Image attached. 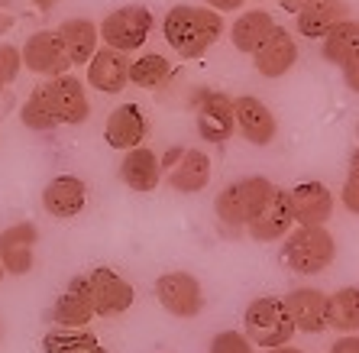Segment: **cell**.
Returning <instances> with one entry per match:
<instances>
[{"instance_id":"24","label":"cell","mask_w":359,"mask_h":353,"mask_svg":"<svg viewBox=\"0 0 359 353\" xmlns=\"http://www.w3.org/2000/svg\"><path fill=\"white\" fill-rule=\"evenodd\" d=\"M59 36L65 42L68 49V59H72V68L75 65H88L97 52V42H100V29L97 23L91 20H65L59 26Z\"/></svg>"},{"instance_id":"36","label":"cell","mask_w":359,"mask_h":353,"mask_svg":"<svg viewBox=\"0 0 359 353\" xmlns=\"http://www.w3.org/2000/svg\"><path fill=\"white\" fill-rule=\"evenodd\" d=\"M10 26H13V7L10 0H0V33H7Z\"/></svg>"},{"instance_id":"12","label":"cell","mask_w":359,"mask_h":353,"mask_svg":"<svg viewBox=\"0 0 359 353\" xmlns=\"http://www.w3.org/2000/svg\"><path fill=\"white\" fill-rule=\"evenodd\" d=\"M198 133L201 140L220 146L236 133V114H233V98H226L224 91H204L198 101Z\"/></svg>"},{"instance_id":"26","label":"cell","mask_w":359,"mask_h":353,"mask_svg":"<svg viewBox=\"0 0 359 353\" xmlns=\"http://www.w3.org/2000/svg\"><path fill=\"white\" fill-rule=\"evenodd\" d=\"M330 328L340 334H359V286H343L327 302Z\"/></svg>"},{"instance_id":"9","label":"cell","mask_w":359,"mask_h":353,"mask_svg":"<svg viewBox=\"0 0 359 353\" xmlns=\"http://www.w3.org/2000/svg\"><path fill=\"white\" fill-rule=\"evenodd\" d=\"M156 298L168 314L194 318L204 308V288L191 272H165L156 279Z\"/></svg>"},{"instance_id":"7","label":"cell","mask_w":359,"mask_h":353,"mask_svg":"<svg viewBox=\"0 0 359 353\" xmlns=\"http://www.w3.org/2000/svg\"><path fill=\"white\" fill-rule=\"evenodd\" d=\"M23 55V65L33 72V75H46V78H59L68 75L72 59H68V49L62 42L59 29H39L26 39V46L20 49Z\"/></svg>"},{"instance_id":"5","label":"cell","mask_w":359,"mask_h":353,"mask_svg":"<svg viewBox=\"0 0 359 353\" xmlns=\"http://www.w3.org/2000/svg\"><path fill=\"white\" fill-rule=\"evenodd\" d=\"M104 46L117 52H133L142 49V42L149 39L152 33V13L140 4H130V7H117L114 13L104 17V23L97 26Z\"/></svg>"},{"instance_id":"41","label":"cell","mask_w":359,"mask_h":353,"mask_svg":"<svg viewBox=\"0 0 359 353\" xmlns=\"http://www.w3.org/2000/svg\"><path fill=\"white\" fill-rule=\"evenodd\" d=\"M350 172H353V175H359V149L353 152V159H350Z\"/></svg>"},{"instance_id":"11","label":"cell","mask_w":359,"mask_h":353,"mask_svg":"<svg viewBox=\"0 0 359 353\" xmlns=\"http://www.w3.org/2000/svg\"><path fill=\"white\" fill-rule=\"evenodd\" d=\"M36 244H39V227L29 220L10 224L0 234V266L10 276H26L36 262Z\"/></svg>"},{"instance_id":"40","label":"cell","mask_w":359,"mask_h":353,"mask_svg":"<svg viewBox=\"0 0 359 353\" xmlns=\"http://www.w3.org/2000/svg\"><path fill=\"white\" fill-rule=\"evenodd\" d=\"M33 4H36V7H39V10H52V7H55V4H59V0H33Z\"/></svg>"},{"instance_id":"13","label":"cell","mask_w":359,"mask_h":353,"mask_svg":"<svg viewBox=\"0 0 359 353\" xmlns=\"http://www.w3.org/2000/svg\"><path fill=\"white\" fill-rule=\"evenodd\" d=\"M252 240L272 244V240H285L294 230V211H292V194L285 188H276L269 194V201L259 208V214L246 224Z\"/></svg>"},{"instance_id":"6","label":"cell","mask_w":359,"mask_h":353,"mask_svg":"<svg viewBox=\"0 0 359 353\" xmlns=\"http://www.w3.org/2000/svg\"><path fill=\"white\" fill-rule=\"evenodd\" d=\"M42 94V101L49 107V114L55 117V124L78 126L91 117V104L84 94V84L75 75H59V78H46L42 84H36Z\"/></svg>"},{"instance_id":"44","label":"cell","mask_w":359,"mask_h":353,"mask_svg":"<svg viewBox=\"0 0 359 353\" xmlns=\"http://www.w3.org/2000/svg\"><path fill=\"white\" fill-rule=\"evenodd\" d=\"M356 136H359V126H356Z\"/></svg>"},{"instance_id":"1","label":"cell","mask_w":359,"mask_h":353,"mask_svg":"<svg viewBox=\"0 0 359 353\" xmlns=\"http://www.w3.org/2000/svg\"><path fill=\"white\" fill-rule=\"evenodd\" d=\"M165 42L182 55V59H201L204 52L220 39L224 20L210 7H172L162 20Z\"/></svg>"},{"instance_id":"43","label":"cell","mask_w":359,"mask_h":353,"mask_svg":"<svg viewBox=\"0 0 359 353\" xmlns=\"http://www.w3.org/2000/svg\"><path fill=\"white\" fill-rule=\"evenodd\" d=\"M4 276H7V272H4V266H0V282H4Z\"/></svg>"},{"instance_id":"31","label":"cell","mask_w":359,"mask_h":353,"mask_svg":"<svg viewBox=\"0 0 359 353\" xmlns=\"http://www.w3.org/2000/svg\"><path fill=\"white\" fill-rule=\"evenodd\" d=\"M20 72H23V55H20V46L0 42V91H7L10 84L20 78Z\"/></svg>"},{"instance_id":"30","label":"cell","mask_w":359,"mask_h":353,"mask_svg":"<svg viewBox=\"0 0 359 353\" xmlns=\"http://www.w3.org/2000/svg\"><path fill=\"white\" fill-rule=\"evenodd\" d=\"M20 120H23V126H29V130H55V117L49 114V107H46V101H42L39 88H33V94H29V101L23 104V110H20Z\"/></svg>"},{"instance_id":"33","label":"cell","mask_w":359,"mask_h":353,"mask_svg":"<svg viewBox=\"0 0 359 353\" xmlns=\"http://www.w3.org/2000/svg\"><path fill=\"white\" fill-rule=\"evenodd\" d=\"M340 201L343 208L350 211V214H359V175H346V182H343V192H340Z\"/></svg>"},{"instance_id":"17","label":"cell","mask_w":359,"mask_h":353,"mask_svg":"<svg viewBox=\"0 0 359 353\" xmlns=\"http://www.w3.org/2000/svg\"><path fill=\"white\" fill-rule=\"evenodd\" d=\"M298 62V46H294L292 33L285 29V26H276L269 39L262 42L259 49L252 52V65L259 72L262 78H282L288 75Z\"/></svg>"},{"instance_id":"3","label":"cell","mask_w":359,"mask_h":353,"mask_svg":"<svg viewBox=\"0 0 359 353\" xmlns=\"http://www.w3.org/2000/svg\"><path fill=\"white\" fill-rule=\"evenodd\" d=\"M243 334L250 337L256 347H285L298 334L292 314L285 308V298L276 295H262V298H252L246 305V314H243Z\"/></svg>"},{"instance_id":"16","label":"cell","mask_w":359,"mask_h":353,"mask_svg":"<svg viewBox=\"0 0 359 353\" xmlns=\"http://www.w3.org/2000/svg\"><path fill=\"white\" fill-rule=\"evenodd\" d=\"M294 227H324L334 214V194L324 182H301L292 192Z\"/></svg>"},{"instance_id":"4","label":"cell","mask_w":359,"mask_h":353,"mask_svg":"<svg viewBox=\"0 0 359 353\" xmlns=\"http://www.w3.org/2000/svg\"><path fill=\"white\" fill-rule=\"evenodd\" d=\"M276 192V185L262 175H250V178H240L233 185H226L224 192L217 194V201H214V211H217V220L224 227L230 230H240L246 227L259 208L269 201V194Z\"/></svg>"},{"instance_id":"19","label":"cell","mask_w":359,"mask_h":353,"mask_svg":"<svg viewBox=\"0 0 359 353\" xmlns=\"http://www.w3.org/2000/svg\"><path fill=\"white\" fill-rule=\"evenodd\" d=\"M146 133H149V124H146V114H142L136 104H120L107 117V124H104V140H107V146L110 149H120V152L142 146Z\"/></svg>"},{"instance_id":"15","label":"cell","mask_w":359,"mask_h":353,"mask_svg":"<svg viewBox=\"0 0 359 353\" xmlns=\"http://www.w3.org/2000/svg\"><path fill=\"white\" fill-rule=\"evenodd\" d=\"M233 114H236V133L252 146H269L276 140V114L252 94H243V98H233Z\"/></svg>"},{"instance_id":"2","label":"cell","mask_w":359,"mask_h":353,"mask_svg":"<svg viewBox=\"0 0 359 353\" xmlns=\"http://www.w3.org/2000/svg\"><path fill=\"white\" fill-rule=\"evenodd\" d=\"M282 260L294 276H320L337 260V240L327 227H294L285 237Z\"/></svg>"},{"instance_id":"21","label":"cell","mask_w":359,"mask_h":353,"mask_svg":"<svg viewBox=\"0 0 359 353\" xmlns=\"http://www.w3.org/2000/svg\"><path fill=\"white\" fill-rule=\"evenodd\" d=\"M88 84L97 88L100 94H120L130 84V59L126 52H117L104 46L94 52V59L88 62Z\"/></svg>"},{"instance_id":"34","label":"cell","mask_w":359,"mask_h":353,"mask_svg":"<svg viewBox=\"0 0 359 353\" xmlns=\"http://www.w3.org/2000/svg\"><path fill=\"white\" fill-rule=\"evenodd\" d=\"M340 68H343V81H346V88L359 94V46L346 55V62H343Z\"/></svg>"},{"instance_id":"32","label":"cell","mask_w":359,"mask_h":353,"mask_svg":"<svg viewBox=\"0 0 359 353\" xmlns=\"http://www.w3.org/2000/svg\"><path fill=\"white\" fill-rule=\"evenodd\" d=\"M208 353H256V344L240 331H220V334H214Z\"/></svg>"},{"instance_id":"14","label":"cell","mask_w":359,"mask_h":353,"mask_svg":"<svg viewBox=\"0 0 359 353\" xmlns=\"http://www.w3.org/2000/svg\"><path fill=\"white\" fill-rule=\"evenodd\" d=\"M52 324L55 328H88L97 314H94L91 305V286H88V276H75L68 282L65 292L52 302L49 312Z\"/></svg>"},{"instance_id":"22","label":"cell","mask_w":359,"mask_h":353,"mask_svg":"<svg viewBox=\"0 0 359 353\" xmlns=\"http://www.w3.org/2000/svg\"><path fill=\"white\" fill-rule=\"evenodd\" d=\"M120 178L133 192H152L162 182V159L146 146L126 149L123 162H120Z\"/></svg>"},{"instance_id":"8","label":"cell","mask_w":359,"mask_h":353,"mask_svg":"<svg viewBox=\"0 0 359 353\" xmlns=\"http://www.w3.org/2000/svg\"><path fill=\"white\" fill-rule=\"evenodd\" d=\"M88 286H91V305L97 318H117L130 312L136 302V288L117 269H107V266L94 269L88 276Z\"/></svg>"},{"instance_id":"35","label":"cell","mask_w":359,"mask_h":353,"mask_svg":"<svg viewBox=\"0 0 359 353\" xmlns=\"http://www.w3.org/2000/svg\"><path fill=\"white\" fill-rule=\"evenodd\" d=\"M330 353H359V337L356 334H346V337H337Z\"/></svg>"},{"instance_id":"18","label":"cell","mask_w":359,"mask_h":353,"mask_svg":"<svg viewBox=\"0 0 359 353\" xmlns=\"http://www.w3.org/2000/svg\"><path fill=\"white\" fill-rule=\"evenodd\" d=\"M327 302L330 295H324L320 288H294V292L285 295V308L292 314L294 328L304 331V334H320V331L330 328V318H327Z\"/></svg>"},{"instance_id":"25","label":"cell","mask_w":359,"mask_h":353,"mask_svg":"<svg viewBox=\"0 0 359 353\" xmlns=\"http://www.w3.org/2000/svg\"><path fill=\"white\" fill-rule=\"evenodd\" d=\"M276 20H272V13H266V10H246L240 20L233 23V29H230V39H233V46L240 52H256L262 46V42L269 39V33L276 29Z\"/></svg>"},{"instance_id":"39","label":"cell","mask_w":359,"mask_h":353,"mask_svg":"<svg viewBox=\"0 0 359 353\" xmlns=\"http://www.w3.org/2000/svg\"><path fill=\"white\" fill-rule=\"evenodd\" d=\"M266 353H304V350H298V347H272V350H266Z\"/></svg>"},{"instance_id":"42","label":"cell","mask_w":359,"mask_h":353,"mask_svg":"<svg viewBox=\"0 0 359 353\" xmlns=\"http://www.w3.org/2000/svg\"><path fill=\"white\" fill-rule=\"evenodd\" d=\"M81 353H107V350H104L100 344H94V347H88V350H81Z\"/></svg>"},{"instance_id":"27","label":"cell","mask_w":359,"mask_h":353,"mask_svg":"<svg viewBox=\"0 0 359 353\" xmlns=\"http://www.w3.org/2000/svg\"><path fill=\"white\" fill-rule=\"evenodd\" d=\"M130 81L136 88H146V91H156L162 84L172 81V65H168L165 55H156V52H146L136 62H130Z\"/></svg>"},{"instance_id":"38","label":"cell","mask_w":359,"mask_h":353,"mask_svg":"<svg viewBox=\"0 0 359 353\" xmlns=\"http://www.w3.org/2000/svg\"><path fill=\"white\" fill-rule=\"evenodd\" d=\"M278 4H282V10H288V13H294V17H298V13L308 7L311 0H278Z\"/></svg>"},{"instance_id":"29","label":"cell","mask_w":359,"mask_h":353,"mask_svg":"<svg viewBox=\"0 0 359 353\" xmlns=\"http://www.w3.org/2000/svg\"><path fill=\"white\" fill-rule=\"evenodd\" d=\"M94 344H97V337L88 328H55L42 337V350L46 353H81Z\"/></svg>"},{"instance_id":"23","label":"cell","mask_w":359,"mask_h":353,"mask_svg":"<svg viewBox=\"0 0 359 353\" xmlns=\"http://www.w3.org/2000/svg\"><path fill=\"white\" fill-rule=\"evenodd\" d=\"M343 20H346V4L343 0H311L298 13V33L308 36V39H324Z\"/></svg>"},{"instance_id":"10","label":"cell","mask_w":359,"mask_h":353,"mask_svg":"<svg viewBox=\"0 0 359 353\" xmlns=\"http://www.w3.org/2000/svg\"><path fill=\"white\" fill-rule=\"evenodd\" d=\"M162 168H168V185L182 194H194L208 188L210 182V156L201 149H168L162 159Z\"/></svg>"},{"instance_id":"20","label":"cell","mask_w":359,"mask_h":353,"mask_svg":"<svg viewBox=\"0 0 359 353\" xmlns=\"http://www.w3.org/2000/svg\"><path fill=\"white\" fill-rule=\"evenodd\" d=\"M84 204H88V185L78 175H59L42 188V208L59 220L78 218Z\"/></svg>"},{"instance_id":"28","label":"cell","mask_w":359,"mask_h":353,"mask_svg":"<svg viewBox=\"0 0 359 353\" xmlns=\"http://www.w3.org/2000/svg\"><path fill=\"white\" fill-rule=\"evenodd\" d=\"M356 46H359V23L346 17L343 23H337L334 29L324 36V49H320V55H324L330 65H343L346 55H350Z\"/></svg>"},{"instance_id":"37","label":"cell","mask_w":359,"mask_h":353,"mask_svg":"<svg viewBox=\"0 0 359 353\" xmlns=\"http://www.w3.org/2000/svg\"><path fill=\"white\" fill-rule=\"evenodd\" d=\"M210 10H217V13H226V10H240L243 0H208Z\"/></svg>"}]
</instances>
